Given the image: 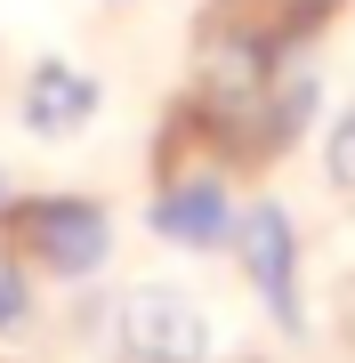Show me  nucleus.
<instances>
[{"instance_id":"f257e3e1","label":"nucleus","mask_w":355,"mask_h":363,"mask_svg":"<svg viewBox=\"0 0 355 363\" xmlns=\"http://www.w3.org/2000/svg\"><path fill=\"white\" fill-rule=\"evenodd\" d=\"M0 226H9V242H16L25 267L65 274V283H89V274H106V259H113V218H106V202H89V194L16 202V210H0Z\"/></svg>"},{"instance_id":"f03ea898","label":"nucleus","mask_w":355,"mask_h":363,"mask_svg":"<svg viewBox=\"0 0 355 363\" xmlns=\"http://www.w3.org/2000/svg\"><path fill=\"white\" fill-rule=\"evenodd\" d=\"M113 339L130 363H210L218 323L202 315V298H186L170 283H137L113 298Z\"/></svg>"},{"instance_id":"7ed1b4c3","label":"nucleus","mask_w":355,"mask_h":363,"mask_svg":"<svg viewBox=\"0 0 355 363\" xmlns=\"http://www.w3.org/2000/svg\"><path fill=\"white\" fill-rule=\"evenodd\" d=\"M226 250L242 259L250 291H259V307L275 315L283 339H307V298H299V226H291L283 202H250L235 210V234H226Z\"/></svg>"},{"instance_id":"20e7f679","label":"nucleus","mask_w":355,"mask_h":363,"mask_svg":"<svg viewBox=\"0 0 355 363\" xmlns=\"http://www.w3.org/2000/svg\"><path fill=\"white\" fill-rule=\"evenodd\" d=\"M97 105H106V81L89 65H73V57H40L25 73V89H16V121L40 138V145H65L97 121Z\"/></svg>"},{"instance_id":"39448f33","label":"nucleus","mask_w":355,"mask_h":363,"mask_svg":"<svg viewBox=\"0 0 355 363\" xmlns=\"http://www.w3.org/2000/svg\"><path fill=\"white\" fill-rule=\"evenodd\" d=\"M145 226L178 250H226L235 234V194H226L218 169H194V178H162V194L145 202Z\"/></svg>"},{"instance_id":"423d86ee","label":"nucleus","mask_w":355,"mask_h":363,"mask_svg":"<svg viewBox=\"0 0 355 363\" xmlns=\"http://www.w3.org/2000/svg\"><path fill=\"white\" fill-rule=\"evenodd\" d=\"M315 105H323V81L315 73H307V65H291V57H283V65L275 73H266V89H259V105H250V113H242V145H250V154H291V145H299L307 138V121H315Z\"/></svg>"},{"instance_id":"0eeeda50","label":"nucleus","mask_w":355,"mask_h":363,"mask_svg":"<svg viewBox=\"0 0 355 363\" xmlns=\"http://www.w3.org/2000/svg\"><path fill=\"white\" fill-rule=\"evenodd\" d=\"M25 331H33V267L16 259L9 226H0V347H16Z\"/></svg>"},{"instance_id":"6e6552de","label":"nucleus","mask_w":355,"mask_h":363,"mask_svg":"<svg viewBox=\"0 0 355 363\" xmlns=\"http://www.w3.org/2000/svg\"><path fill=\"white\" fill-rule=\"evenodd\" d=\"M323 178H331V194L355 202V97L339 105V121L323 130Z\"/></svg>"},{"instance_id":"1a4fd4ad","label":"nucleus","mask_w":355,"mask_h":363,"mask_svg":"<svg viewBox=\"0 0 355 363\" xmlns=\"http://www.w3.org/2000/svg\"><path fill=\"white\" fill-rule=\"evenodd\" d=\"M266 9H275V25H283L291 40H299V33H315V25H323V16H331V9H339V0H266Z\"/></svg>"},{"instance_id":"9d476101","label":"nucleus","mask_w":355,"mask_h":363,"mask_svg":"<svg viewBox=\"0 0 355 363\" xmlns=\"http://www.w3.org/2000/svg\"><path fill=\"white\" fill-rule=\"evenodd\" d=\"M0 210H9V178H0Z\"/></svg>"}]
</instances>
